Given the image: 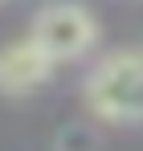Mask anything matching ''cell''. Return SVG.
Returning a JSON list of instances; mask_svg holds the SVG:
<instances>
[{
    "label": "cell",
    "instance_id": "obj_1",
    "mask_svg": "<svg viewBox=\"0 0 143 151\" xmlns=\"http://www.w3.org/2000/svg\"><path fill=\"white\" fill-rule=\"evenodd\" d=\"M82 102L98 123H119V127L143 123V49L102 53L86 70Z\"/></svg>",
    "mask_w": 143,
    "mask_h": 151
},
{
    "label": "cell",
    "instance_id": "obj_2",
    "mask_svg": "<svg viewBox=\"0 0 143 151\" xmlns=\"http://www.w3.org/2000/svg\"><path fill=\"white\" fill-rule=\"evenodd\" d=\"M29 37L61 65V61H78L98 45V17L78 4V0H49L33 12L29 21Z\"/></svg>",
    "mask_w": 143,
    "mask_h": 151
},
{
    "label": "cell",
    "instance_id": "obj_3",
    "mask_svg": "<svg viewBox=\"0 0 143 151\" xmlns=\"http://www.w3.org/2000/svg\"><path fill=\"white\" fill-rule=\"evenodd\" d=\"M53 70H57V61L33 37H21V41L0 45V94L4 98H21V94L41 90L49 78H53Z\"/></svg>",
    "mask_w": 143,
    "mask_h": 151
},
{
    "label": "cell",
    "instance_id": "obj_4",
    "mask_svg": "<svg viewBox=\"0 0 143 151\" xmlns=\"http://www.w3.org/2000/svg\"><path fill=\"white\" fill-rule=\"evenodd\" d=\"M0 4H4V0H0Z\"/></svg>",
    "mask_w": 143,
    "mask_h": 151
}]
</instances>
